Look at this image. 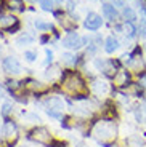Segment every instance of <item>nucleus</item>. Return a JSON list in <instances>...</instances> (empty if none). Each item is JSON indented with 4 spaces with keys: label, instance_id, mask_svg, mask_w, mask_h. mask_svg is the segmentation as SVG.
<instances>
[{
    "label": "nucleus",
    "instance_id": "obj_1",
    "mask_svg": "<svg viewBox=\"0 0 146 147\" xmlns=\"http://www.w3.org/2000/svg\"><path fill=\"white\" fill-rule=\"evenodd\" d=\"M93 134L96 136V139L103 144V146H109L111 141L116 139L117 128L114 125L113 120H103L100 123H96L93 128Z\"/></svg>",
    "mask_w": 146,
    "mask_h": 147
},
{
    "label": "nucleus",
    "instance_id": "obj_2",
    "mask_svg": "<svg viewBox=\"0 0 146 147\" xmlns=\"http://www.w3.org/2000/svg\"><path fill=\"white\" fill-rule=\"evenodd\" d=\"M63 83H64V88L68 91L74 93V94H84L87 91V85L82 80V77L77 72H71V70H66L63 74Z\"/></svg>",
    "mask_w": 146,
    "mask_h": 147
},
{
    "label": "nucleus",
    "instance_id": "obj_3",
    "mask_svg": "<svg viewBox=\"0 0 146 147\" xmlns=\"http://www.w3.org/2000/svg\"><path fill=\"white\" fill-rule=\"evenodd\" d=\"M85 42H87V38H84L79 34H74V32H71L68 37L63 38V45L66 48H69V50H79L85 45Z\"/></svg>",
    "mask_w": 146,
    "mask_h": 147
},
{
    "label": "nucleus",
    "instance_id": "obj_4",
    "mask_svg": "<svg viewBox=\"0 0 146 147\" xmlns=\"http://www.w3.org/2000/svg\"><path fill=\"white\" fill-rule=\"evenodd\" d=\"M29 139L37 141V142H40V144H50V142H51L50 133H48V129H47V128H44V126L34 128L32 131L29 133Z\"/></svg>",
    "mask_w": 146,
    "mask_h": 147
},
{
    "label": "nucleus",
    "instance_id": "obj_5",
    "mask_svg": "<svg viewBox=\"0 0 146 147\" xmlns=\"http://www.w3.org/2000/svg\"><path fill=\"white\" fill-rule=\"evenodd\" d=\"M2 66H3V70L8 72V74H19L21 72V64H19V61L15 58V56L5 58L3 63H2Z\"/></svg>",
    "mask_w": 146,
    "mask_h": 147
},
{
    "label": "nucleus",
    "instance_id": "obj_6",
    "mask_svg": "<svg viewBox=\"0 0 146 147\" xmlns=\"http://www.w3.org/2000/svg\"><path fill=\"white\" fill-rule=\"evenodd\" d=\"M101 24H103V19L96 13H88L87 18H85V22H84V26L88 30H98L101 27Z\"/></svg>",
    "mask_w": 146,
    "mask_h": 147
},
{
    "label": "nucleus",
    "instance_id": "obj_7",
    "mask_svg": "<svg viewBox=\"0 0 146 147\" xmlns=\"http://www.w3.org/2000/svg\"><path fill=\"white\" fill-rule=\"evenodd\" d=\"M103 16L106 19H109V21L116 22L117 18H119V13H117L116 7L113 3H103Z\"/></svg>",
    "mask_w": 146,
    "mask_h": 147
},
{
    "label": "nucleus",
    "instance_id": "obj_8",
    "mask_svg": "<svg viewBox=\"0 0 146 147\" xmlns=\"http://www.w3.org/2000/svg\"><path fill=\"white\" fill-rule=\"evenodd\" d=\"M117 48H119V40H117V38H114L113 35L108 37V38H106V42H104V50H106V53H114Z\"/></svg>",
    "mask_w": 146,
    "mask_h": 147
},
{
    "label": "nucleus",
    "instance_id": "obj_9",
    "mask_svg": "<svg viewBox=\"0 0 146 147\" xmlns=\"http://www.w3.org/2000/svg\"><path fill=\"white\" fill-rule=\"evenodd\" d=\"M93 86V91L96 93L98 96H103V94H106V93L109 91V85L106 83V82H95V83L91 85Z\"/></svg>",
    "mask_w": 146,
    "mask_h": 147
},
{
    "label": "nucleus",
    "instance_id": "obj_10",
    "mask_svg": "<svg viewBox=\"0 0 146 147\" xmlns=\"http://www.w3.org/2000/svg\"><path fill=\"white\" fill-rule=\"evenodd\" d=\"M2 2H3V5L7 8H10V10H19V11L24 10L23 0H2Z\"/></svg>",
    "mask_w": 146,
    "mask_h": 147
},
{
    "label": "nucleus",
    "instance_id": "obj_11",
    "mask_svg": "<svg viewBox=\"0 0 146 147\" xmlns=\"http://www.w3.org/2000/svg\"><path fill=\"white\" fill-rule=\"evenodd\" d=\"M122 16L125 18L127 22H135L136 21V13H135V10L130 8V7H125L124 10H122Z\"/></svg>",
    "mask_w": 146,
    "mask_h": 147
},
{
    "label": "nucleus",
    "instance_id": "obj_12",
    "mask_svg": "<svg viewBox=\"0 0 146 147\" xmlns=\"http://www.w3.org/2000/svg\"><path fill=\"white\" fill-rule=\"evenodd\" d=\"M136 32H138V29L133 26V22H127V21H125V24H124V34H125V37H127V38H133V37L136 35Z\"/></svg>",
    "mask_w": 146,
    "mask_h": 147
},
{
    "label": "nucleus",
    "instance_id": "obj_13",
    "mask_svg": "<svg viewBox=\"0 0 146 147\" xmlns=\"http://www.w3.org/2000/svg\"><path fill=\"white\" fill-rule=\"evenodd\" d=\"M16 123L15 121H5V125H3V129H2V133H3L5 136H11V134H16Z\"/></svg>",
    "mask_w": 146,
    "mask_h": 147
},
{
    "label": "nucleus",
    "instance_id": "obj_14",
    "mask_svg": "<svg viewBox=\"0 0 146 147\" xmlns=\"http://www.w3.org/2000/svg\"><path fill=\"white\" fill-rule=\"evenodd\" d=\"M18 22V19L13 18V16H3V18L0 19V26L3 27L5 30L11 29V24H16Z\"/></svg>",
    "mask_w": 146,
    "mask_h": 147
},
{
    "label": "nucleus",
    "instance_id": "obj_15",
    "mask_svg": "<svg viewBox=\"0 0 146 147\" xmlns=\"http://www.w3.org/2000/svg\"><path fill=\"white\" fill-rule=\"evenodd\" d=\"M47 109H56V110H63V101L59 98H51L48 101V107Z\"/></svg>",
    "mask_w": 146,
    "mask_h": 147
},
{
    "label": "nucleus",
    "instance_id": "obj_16",
    "mask_svg": "<svg viewBox=\"0 0 146 147\" xmlns=\"http://www.w3.org/2000/svg\"><path fill=\"white\" fill-rule=\"evenodd\" d=\"M39 3H40L42 10H45V11L53 10V0H39Z\"/></svg>",
    "mask_w": 146,
    "mask_h": 147
},
{
    "label": "nucleus",
    "instance_id": "obj_17",
    "mask_svg": "<svg viewBox=\"0 0 146 147\" xmlns=\"http://www.w3.org/2000/svg\"><path fill=\"white\" fill-rule=\"evenodd\" d=\"M35 27L39 30H50V29H53L51 24H47V22H42V21H35Z\"/></svg>",
    "mask_w": 146,
    "mask_h": 147
},
{
    "label": "nucleus",
    "instance_id": "obj_18",
    "mask_svg": "<svg viewBox=\"0 0 146 147\" xmlns=\"http://www.w3.org/2000/svg\"><path fill=\"white\" fill-rule=\"evenodd\" d=\"M32 42H34V38H32L31 35H21L18 40H16V43H18V45H23V43H32Z\"/></svg>",
    "mask_w": 146,
    "mask_h": 147
},
{
    "label": "nucleus",
    "instance_id": "obj_19",
    "mask_svg": "<svg viewBox=\"0 0 146 147\" xmlns=\"http://www.w3.org/2000/svg\"><path fill=\"white\" fill-rule=\"evenodd\" d=\"M63 61H64L66 64H76V56H72V55H69V53H64L63 55Z\"/></svg>",
    "mask_w": 146,
    "mask_h": 147
},
{
    "label": "nucleus",
    "instance_id": "obj_20",
    "mask_svg": "<svg viewBox=\"0 0 146 147\" xmlns=\"http://www.w3.org/2000/svg\"><path fill=\"white\" fill-rule=\"evenodd\" d=\"M11 110H13L11 104H10V102H5L3 106H2V115H3V117H7V115L11 114Z\"/></svg>",
    "mask_w": 146,
    "mask_h": 147
},
{
    "label": "nucleus",
    "instance_id": "obj_21",
    "mask_svg": "<svg viewBox=\"0 0 146 147\" xmlns=\"http://www.w3.org/2000/svg\"><path fill=\"white\" fill-rule=\"evenodd\" d=\"M45 110H47V114L50 115V117H55V118H63L61 110H56V109H45Z\"/></svg>",
    "mask_w": 146,
    "mask_h": 147
},
{
    "label": "nucleus",
    "instance_id": "obj_22",
    "mask_svg": "<svg viewBox=\"0 0 146 147\" xmlns=\"http://www.w3.org/2000/svg\"><path fill=\"white\" fill-rule=\"evenodd\" d=\"M138 32H140V35L146 37V19H141V21H140V26H138Z\"/></svg>",
    "mask_w": 146,
    "mask_h": 147
},
{
    "label": "nucleus",
    "instance_id": "obj_23",
    "mask_svg": "<svg viewBox=\"0 0 146 147\" xmlns=\"http://www.w3.org/2000/svg\"><path fill=\"white\" fill-rule=\"evenodd\" d=\"M24 58L27 59V61H31V63H32V61H35L37 55H35L34 51H26V53H24Z\"/></svg>",
    "mask_w": 146,
    "mask_h": 147
},
{
    "label": "nucleus",
    "instance_id": "obj_24",
    "mask_svg": "<svg viewBox=\"0 0 146 147\" xmlns=\"http://www.w3.org/2000/svg\"><path fill=\"white\" fill-rule=\"evenodd\" d=\"M113 5L114 7H119V8H122L124 10L127 5H125V0H113Z\"/></svg>",
    "mask_w": 146,
    "mask_h": 147
},
{
    "label": "nucleus",
    "instance_id": "obj_25",
    "mask_svg": "<svg viewBox=\"0 0 146 147\" xmlns=\"http://www.w3.org/2000/svg\"><path fill=\"white\" fill-rule=\"evenodd\" d=\"M50 147H64V142H59V141H51Z\"/></svg>",
    "mask_w": 146,
    "mask_h": 147
},
{
    "label": "nucleus",
    "instance_id": "obj_26",
    "mask_svg": "<svg viewBox=\"0 0 146 147\" xmlns=\"http://www.w3.org/2000/svg\"><path fill=\"white\" fill-rule=\"evenodd\" d=\"M45 55H47V63H51V58H53V53H51L50 50H47V51H45Z\"/></svg>",
    "mask_w": 146,
    "mask_h": 147
},
{
    "label": "nucleus",
    "instance_id": "obj_27",
    "mask_svg": "<svg viewBox=\"0 0 146 147\" xmlns=\"http://www.w3.org/2000/svg\"><path fill=\"white\" fill-rule=\"evenodd\" d=\"M68 7H69V10H71V11L74 10V2H72V0H69V2H68Z\"/></svg>",
    "mask_w": 146,
    "mask_h": 147
},
{
    "label": "nucleus",
    "instance_id": "obj_28",
    "mask_svg": "<svg viewBox=\"0 0 146 147\" xmlns=\"http://www.w3.org/2000/svg\"><path fill=\"white\" fill-rule=\"evenodd\" d=\"M40 42H42V43H47V42H48V37H47V35H44V37L40 38Z\"/></svg>",
    "mask_w": 146,
    "mask_h": 147
},
{
    "label": "nucleus",
    "instance_id": "obj_29",
    "mask_svg": "<svg viewBox=\"0 0 146 147\" xmlns=\"http://www.w3.org/2000/svg\"><path fill=\"white\" fill-rule=\"evenodd\" d=\"M141 80H143V83L146 85V74H145V75H141Z\"/></svg>",
    "mask_w": 146,
    "mask_h": 147
},
{
    "label": "nucleus",
    "instance_id": "obj_30",
    "mask_svg": "<svg viewBox=\"0 0 146 147\" xmlns=\"http://www.w3.org/2000/svg\"><path fill=\"white\" fill-rule=\"evenodd\" d=\"M0 98H3V88L0 86Z\"/></svg>",
    "mask_w": 146,
    "mask_h": 147
},
{
    "label": "nucleus",
    "instance_id": "obj_31",
    "mask_svg": "<svg viewBox=\"0 0 146 147\" xmlns=\"http://www.w3.org/2000/svg\"><path fill=\"white\" fill-rule=\"evenodd\" d=\"M143 110L146 112V98H145V104H143Z\"/></svg>",
    "mask_w": 146,
    "mask_h": 147
},
{
    "label": "nucleus",
    "instance_id": "obj_32",
    "mask_svg": "<svg viewBox=\"0 0 146 147\" xmlns=\"http://www.w3.org/2000/svg\"><path fill=\"white\" fill-rule=\"evenodd\" d=\"M77 147H85L84 144H77Z\"/></svg>",
    "mask_w": 146,
    "mask_h": 147
},
{
    "label": "nucleus",
    "instance_id": "obj_33",
    "mask_svg": "<svg viewBox=\"0 0 146 147\" xmlns=\"http://www.w3.org/2000/svg\"><path fill=\"white\" fill-rule=\"evenodd\" d=\"M56 2H59V3H61V2H63V0H56Z\"/></svg>",
    "mask_w": 146,
    "mask_h": 147
},
{
    "label": "nucleus",
    "instance_id": "obj_34",
    "mask_svg": "<svg viewBox=\"0 0 146 147\" xmlns=\"http://www.w3.org/2000/svg\"><path fill=\"white\" fill-rule=\"evenodd\" d=\"M29 2H35V0H29Z\"/></svg>",
    "mask_w": 146,
    "mask_h": 147
},
{
    "label": "nucleus",
    "instance_id": "obj_35",
    "mask_svg": "<svg viewBox=\"0 0 146 147\" xmlns=\"http://www.w3.org/2000/svg\"><path fill=\"white\" fill-rule=\"evenodd\" d=\"M145 47H146V45H145Z\"/></svg>",
    "mask_w": 146,
    "mask_h": 147
}]
</instances>
